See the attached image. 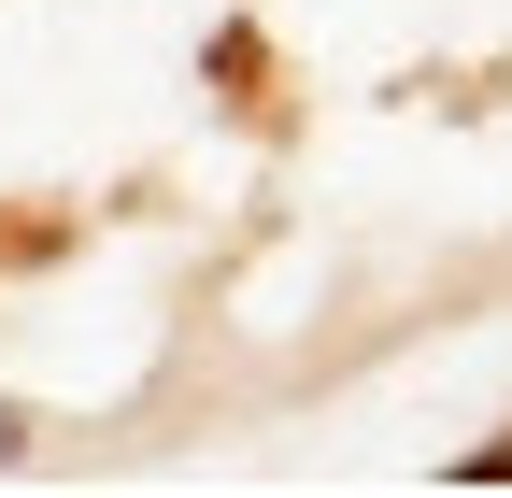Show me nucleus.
<instances>
[{
	"label": "nucleus",
	"mask_w": 512,
	"mask_h": 498,
	"mask_svg": "<svg viewBox=\"0 0 512 498\" xmlns=\"http://www.w3.org/2000/svg\"><path fill=\"white\" fill-rule=\"evenodd\" d=\"M15 456H29V413H15V399H0V470H15Z\"/></svg>",
	"instance_id": "nucleus-1"
}]
</instances>
